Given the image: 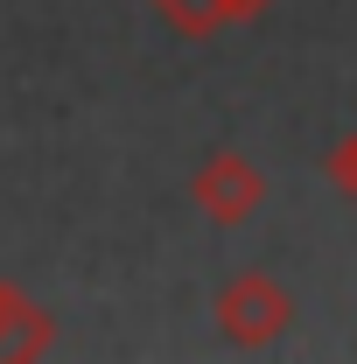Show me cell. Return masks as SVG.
<instances>
[{
	"mask_svg": "<svg viewBox=\"0 0 357 364\" xmlns=\"http://www.w3.org/2000/svg\"><path fill=\"white\" fill-rule=\"evenodd\" d=\"M287 322H294V294L273 273H238L218 294V329L231 350H267L287 336Z\"/></svg>",
	"mask_w": 357,
	"mask_h": 364,
	"instance_id": "6da1fadb",
	"label": "cell"
},
{
	"mask_svg": "<svg viewBox=\"0 0 357 364\" xmlns=\"http://www.w3.org/2000/svg\"><path fill=\"white\" fill-rule=\"evenodd\" d=\"M189 196H196V210H203L211 225L231 231V225H245V218L267 203V176H260L238 147H218V154L189 176Z\"/></svg>",
	"mask_w": 357,
	"mask_h": 364,
	"instance_id": "7a4b0ae2",
	"label": "cell"
},
{
	"mask_svg": "<svg viewBox=\"0 0 357 364\" xmlns=\"http://www.w3.org/2000/svg\"><path fill=\"white\" fill-rule=\"evenodd\" d=\"M49 350H56V322L21 287L0 280V358H49Z\"/></svg>",
	"mask_w": 357,
	"mask_h": 364,
	"instance_id": "3957f363",
	"label": "cell"
},
{
	"mask_svg": "<svg viewBox=\"0 0 357 364\" xmlns=\"http://www.w3.org/2000/svg\"><path fill=\"white\" fill-rule=\"evenodd\" d=\"M169 21H176L182 36H218V28H231L224 21V0H154Z\"/></svg>",
	"mask_w": 357,
	"mask_h": 364,
	"instance_id": "277c9868",
	"label": "cell"
},
{
	"mask_svg": "<svg viewBox=\"0 0 357 364\" xmlns=\"http://www.w3.org/2000/svg\"><path fill=\"white\" fill-rule=\"evenodd\" d=\"M329 182H336L343 196H357V134L329 147Z\"/></svg>",
	"mask_w": 357,
	"mask_h": 364,
	"instance_id": "5b68a950",
	"label": "cell"
},
{
	"mask_svg": "<svg viewBox=\"0 0 357 364\" xmlns=\"http://www.w3.org/2000/svg\"><path fill=\"white\" fill-rule=\"evenodd\" d=\"M273 0H224V21H260Z\"/></svg>",
	"mask_w": 357,
	"mask_h": 364,
	"instance_id": "8992f818",
	"label": "cell"
}]
</instances>
